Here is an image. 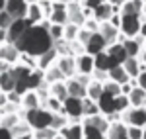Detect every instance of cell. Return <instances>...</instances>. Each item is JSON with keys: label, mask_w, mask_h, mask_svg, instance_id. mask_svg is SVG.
Wrapping results in <instances>:
<instances>
[{"label": "cell", "mask_w": 146, "mask_h": 139, "mask_svg": "<svg viewBox=\"0 0 146 139\" xmlns=\"http://www.w3.org/2000/svg\"><path fill=\"white\" fill-rule=\"evenodd\" d=\"M123 69L127 71V75H129L131 79H138V75L144 71V65L140 63V59H138V57H129L123 63Z\"/></svg>", "instance_id": "cell-16"}, {"label": "cell", "mask_w": 146, "mask_h": 139, "mask_svg": "<svg viewBox=\"0 0 146 139\" xmlns=\"http://www.w3.org/2000/svg\"><path fill=\"white\" fill-rule=\"evenodd\" d=\"M107 55H109V61H111V69L121 67L125 61L129 59V57H127V53H125V47L121 45V43H113V45H109Z\"/></svg>", "instance_id": "cell-9"}, {"label": "cell", "mask_w": 146, "mask_h": 139, "mask_svg": "<svg viewBox=\"0 0 146 139\" xmlns=\"http://www.w3.org/2000/svg\"><path fill=\"white\" fill-rule=\"evenodd\" d=\"M100 34L103 35V37L107 39V43H111V45L115 43V39H119V37H121L119 30H117V28H113L109 22H105V24H101V26H100Z\"/></svg>", "instance_id": "cell-22"}, {"label": "cell", "mask_w": 146, "mask_h": 139, "mask_svg": "<svg viewBox=\"0 0 146 139\" xmlns=\"http://www.w3.org/2000/svg\"><path fill=\"white\" fill-rule=\"evenodd\" d=\"M56 55H58V53H56L55 47H53L51 51H47V53H43V55H41V57H37V69L45 73V71L51 67V63L56 59Z\"/></svg>", "instance_id": "cell-24"}, {"label": "cell", "mask_w": 146, "mask_h": 139, "mask_svg": "<svg viewBox=\"0 0 146 139\" xmlns=\"http://www.w3.org/2000/svg\"><path fill=\"white\" fill-rule=\"evenodd\" d=\"M100 106L98 102H94L90 98H84V116L86 118H92V116H100Z\"/></svg>", "instance_id": "cell-34"}, {"label": "cell", "mask_w": 146, "mask_h": 139, "mask_svg": "<svg viewBox=\"0 0 146 139\" xmlns=\"http://www.w3.org/2000/svg\"><path fill=\"white\" fill-rule=\"evenodd\" d=\"M109 81L117 82V84H127V82H131V77L127 75V71L121 65V67H115V69L109 71Z\"/></svg>", "instance_id": "cell-26"}, {"label": "cell", "mask_w": 146, "mask_h": 139, "mask_svg": "<svg viewBox=\"0 0 146 139\" xmlns=\"http://www.w3.org/2000/svg\"><path fill=\"white\" fill-rule=\"evenodd\" d=\"M56 67L62 71V75L64 77H74V73H76V59H72V57H68V55H64V57H60L58 59V63H56Z\"/></svg>", "instance_id": "cell-19"}, {"label": "cell", "mask_w": 146, "mask_h": 139, "mask_svg": "<svg viewBox=\"0 0 146 139\" xmlns=\"http://www.w3.org/2000/svg\"><path fill=\"white\" fill-rule=\"evenodd\" d=\"M49 34H51V37L53 39H62L64 37V26H56V24H51L49 26Z\"/></svg>", "instance_id": "cell-41"}, {"label": "cell", "mask_w": 146, "mask_h": 139, "mask_svg": "<svg viewBox=\"0 0 146 139\" xmlns=\"http://www.w3.org/2000/svg\"><path fill=\"white\" fill-rule=\"evenodd\" d=\"M76 69H78V75H94V71H96V65H94V57L88 55V53H84V55H80L76 59Z\"/></svg>", "instance_id": "cell-14"}, {"label": "cell", "mask_w": 146, "mask_h": 139, "mask_svg": "<svg viewBox=\"0 0 146 139\" xmlns=\"http://www.w3.org/2000/svg\"><path fill=\"white\" fill-rule=\"evenodd\" d=\"M8 71H10V63H6V61L0 59V75L2 73H8Z\"/></svg>", "instance_id": "cell-53"}, {"label": "cell", "mask_w": 146, "mask_h": 139, "mask_svg": "<svg viewBox=\"0 0 146 139\" xmlns=\"http://www.w3.org/2000/svg\"><path fill=\"white\" fill-rule=\"evenodd\" d=\"M60 135H64L66 139H84V126H64L58 131Z\"/></svg>", "instance_id": "cell-23"}, {"label": "cell", "mask_w": 146, "mask_h": 139, "mask_svg": "<svg viewBox=\"0 0 146 139\" xmlns=\"http://www.w3.org/2000/svg\"><path fill=\"white\" fill-rule=\"evenodd\" d=\"M0 139H14V135H12V131L8 128H2L0 126Z\"/></svg>", "instance_id": "cell-50"}, {"label": "cell", "mask_w": 146, "mask_h": 139, "mask_svg": "<svg viewBox=\"0 0 146 139\" xmlns=\"http://www.w3.org/2000/svg\"><path fill=\"white\" fill-rule=\"evenodd\" d=\"M113 14H117V12L113 10V4L103 2L100 8H96V10H94V18H96L100 24H105V22H109V18H111Z\"/></svg>", "instance_id": "cell-20"}, {"label": "cell", "mask_w": 146, "mask_h": 139, "mask_svg": "<svg viewBox=\"0 0 146 139\" xmlns=\"http://www.w3.org/2000/svg\"><path fill=\"white\" fill-rule=\"evenodd\" d=\"M64 114H66L68 118H80V116H84V100L68 96L66 100H64Z\"/></svg>", "instance_id": "cell-10"}, {"label": "cell", "mask_w": 146, "mask_h": 139, "mask_svg": "<svg viewBox=\"0 0 146 139\" xmlns=\"http://www.w3.org/2000/svg\"><path fill=\"white\" fill-rule=\"evenodd\" d=\"M0 90L4 94L12 92V90H16V81H14V77H12V73H2L0 75Z\"/></svg>", "instance_id": "cell-29"}, {"label": "cell", "mask_w": 146, "mask_h": 139, "mask_svg": "<svg viewBox=\"0 0 146 139\" xmlns=\"http://www.w3.org/2000/svg\"><path fill=\"white\" fill-rule=\"evenodd\" d=\"M49 22L56 24V26H66L68 24V4L66 2H60V0L53 2V16L49 18Z\"/></svg>", "instance_id": "cell-6"}, {"label": "cell", "mask_w": 146, "mask_h": 139, "mask_svg": "<svg viewBox=\"0 0 146 139\" xmlns=\"http://www.w3.org/2000/svg\"><path fill=\"white\" fill-rule=\"evenodd\" d=\"M20 57H22V51L16 45H12V43L0 45V59H2V61H6V63H16Z\"/></svg>", "instance_id": "cell-17"}, {"label": "cell", "mask_w": 146, "mask_h": 139, "mask_svg": "<svg viewBox=\"0 0 146 139\" xmlns=\"http://www.w3.org/2000/svg\"><path fill=\"white\" fill-rule=\"evenodd\" d=\"M84 28H86L88 32H92V34L100 32V24H98V20H96V18H88V20H86V24H84Z\"/></svg>", "instance_id": "cell-45"}, {"label": "cell", "mask_w": 146, "mask_h": 139, "mask_svg": "<svg viewBox=\"0 0 146 139\" xmlns=\"http://www.w3.org/2000/svg\"><path fill=\"white\" fill-rule=\"evenodd\" d=\"M107 2H109V4H113V6H123L127 0H107Z\"/></svg>", "instance_id": "cell-55"}, {"label": "cell", "mask_w": 146, "mask_h": 139, "mask_svg": "<svg viewBox=\"0 0 146 139\" xmlns=\"http://www.w3.org/2000/svg\"><path fill=\"white\" fill-rule=\"evenodd\" d=\"M31 28V22L27 20V18H22V20H14V24H12L10 28H8V43H12V45H16V41L22 37L27 30Z\"/></svg>", "instance_id": "cell-5"}, {"label": "cell", "mask_w": 146, "mask_h": 139, "mask_svg": "<svg viewBox=\"0 0 146 139\" xmlns=\"http://www.w3.org/2000/svg\"><path fill=\"white\" fill-rule=\"evenodd\" d=\"M103 2H107V0H84V8L90 10V12H94L96 8H100Z\"/></svg>", "instance_id": "cell-46"}, {"label": "cell", "mask_w": 146, "mask_h": 139, "mask_svg": "<svg viewBox=\"0 0 146 139\" xmlns=\"http://www.w3.org/2000/svg\"><path fill=\"white\" fill-rule=\"evenodd\" d=\"M12 24H14V18H12L8 12H0V30H8Z\"/></svg>", "instance_id": "cell-42"}, {"label": "cell", "mask_w": 146, "mask_h": 139, "mask_svg": "<svg viewBox=\"0 0 146 139\" xmlns=\"http://www.w3.org/2000/svg\"><path fill=\"white\" fill-rule=\"evenodd\" d=\"M138 59H140V63H142V65L146 67V49H142V51H140V55H138Z\"/></svg>", "instance_id": "cell-54"}, {"label": "cell", "mask_w": 146, "mask_h": 139, "mask_svg": "<svg viewBox=\"0 0 146 139\" xmlns=\"http://www.w3.org/2000/svg\"><path fill=\"white\" fill-rule=\"evenodd\" d=\"M84 124H90L94 128H98L100 131L103 133H107V129H109V122H107V118L105 116H92V118H86V122Z\"/></svg>", "instance_id": "cell-31"}, {"label": "cell", "mask_w": 146, "mask_h": 139, "mask_svg": "<svg viewBox=\"0 0 146 139\" xmlns=\"http://www.w3.org/2000/svg\"><path fill=\"white\" fill-rule=\"evenodd\" d=\"M101 94H103V82L100 81H92L88 84V98L94 100V102H98L101 98Z\"/></svg>", "instance_id": "cell-32"}, {"label": "cell", "mask_w": 146, "mask_h": 139, "mask_svg": "<svg viewBox=\"0 0 146 139\" xmlns=\"http://www.w3.org/2000/svg\"><path fill=\"white\" fill-rule=\"evenodd\" d=\"M64 79H66V77L62 75V71L58 69L56 65H51V67L45 71V81L49 82V84H55V82H62Z\"/></svg>", "instance_id": "cell-27"}, {"label": "cell", "mask_w": 146, "mask_h": 139, "mask_svg": "<svg viewBox=\"0 0 146 139\" xmlns=\"http://www.w3.org/2000/svg\"><path fill=\"white\" fill-rule=\"evenodd\" d=\"M53 116L55 114L45 110V108H35V110H27L25 112V122L33 129H45V128H51Z\"/></svg>", "instance_id": "cell-2"}, {"label": "cell", "mask_w": 146, "mask_h": 139, "mask_svg": "<svg viewBox=\"0 0 146 139\" xmlns=\"http://www.w3.org/2000/svg\"><path fill=\"white\" fill-rule=\"evenodd\" d=\"M14 139H33V135L29 133V135H22V137H14Z\"/></svg>", "instance_id": "cell-57"}, {"label": "cell", "mask_w": 146, "mask_h": 139, "mask_svg": "<svg viewBox=\"0 0 146 139\" xmlns=\"http://www.w3.org/2000/svg\"><path fill=\"white\" fill-rule=\"evenodd\" d=\"M142 2H146V0H142Z\"/></svg>", "instance_id": "cell-62"}, {"label": "cell", "mask_w": 146, "mask_h": 139, "mask_svg": "<svg viewBox=\"0 0 146 139\" xmlns=\"http://www.w3.org/2000/svg\"><path fill=\"white\" fill-rule=\"evenodd\" d=\"M27 8H29V4L25 0H8V4H6V12L14 20L27 18Z\"/></svg>", "instance_id": "cell-8"}, {"label": "cell", "mask_w": 146, "mask_h": 139, "mask_svg": "<svg viewBox=\"0 0 146 139\" xmlns=\"http://www.w3.org/2000/svg\"><path fill=\"white\" fill-rule=\"evenodd\" d=\"M140 16H123L121 14V28L119 32L127 37H136L140 32Z\"/></svg>", "instance_id": "cell-3"}, {"label": "cell", "mask_w": 146, "mask_h": 139, "mask_svg": "<svg viewBox=\"0 0 146 139\" xmlns=\"http://www.w3.org/2000/svg\"><path fill=\"white\" fill-rule=\"evenodd\" d=\"M86 12L82 6H78L76 2H70L68 4V24H74V26H84L86 24Z\"/></svg>", "instance_id": "cell-11"}, {"label": "cell", "mask_w": 146, "mask_h": 139, "mask_svg": "<svg viewBox=\"0 0 146 139\" xmlns=\"http://www.w3.org/2000/svg\"><path fill=\"white\" fill-rule=\"evenodd\" d=\"M98 106H100V112L103 114L105 118H111L115 112V96H109L107 92L101 94V98L98 100Z\"/></svg>", "instance_id": "cell-15"}, {"label": "cell", "mask_w": 146, "mask_h": 139, "mask_svg": "<svg viewBox=\"0 0 146 139\" xmlns=\"http://www.w3.org/2000/svg\"><path fill=\"white\" fill-rule=\"evenodd\" d=\"M41 18H43L41 6L39 4H29V8H27V20L31 22V26H39Z\"/></svg>", "instance_id": "cell-33"}, {"label": "cell", "mask_w": 146, "mask_h": 139, "mask_svg": "<svg viewBox=\"0 0 146 139\" xmlns=\"http://www.w3.org/2000/svg\"><path fill=\"white\" fill-rule=\"evenodd\" d=\"M10 131H12V135H14V137L29 135V131H31V126H29L27 122H23V124H20V122H18V124H16V126H14V128H12Z\"/></svg>", "instance_id": "cell-38"}, {"label": "cell", "mask_w": 146, "mask_h": 139, "mask_svg": "<svg viewBox=\"0 0 146 139\" xmlns=\"http://www.w3.org/2000/svg\"><path fill=\"white\" fill-rule=\"evenodd\" d=\"M105 139H129V126L123 122H113L109 124L107 137Z\"/></svg>", "instance_id": "cell-13"}, {"label": "cell", "mask_w": 146, "mask_h": 139, "mask_svg": "<svg viewBox=\"0 0 146 139\" xmlns=\"http://www.w3.org/2000/svg\"><path fill=\"white\" fill-rule=\"evenodd\" d=\"M58 135V131L53 128H45V129H35L33 131V139H55Z\"/></svg>", "instance_id": "cell-37"}, {"label": "cell", "mask_w": 146, "mask_h": 139, "mask_svg": "<svg viewBox=\"0 0 146 139\" xmlns=\"http://www.w3.org/2000/svg\"><path fill=\"white\" fill-rule=\"evenodd\" d=\"M64 124H66L64 116H60V114H55V116H53V124H51V128L56 129V131H60V129L64 128Z\"/></svg>", "instance_id": "cell-43"}, {"label": "cell", "mask_w": 146, "mask_h": 139, "mask_svg": "<svg viewBox=\"0 0 146 139\" xmlns=\"http://www.w3.org/2000/svg\"><path fill=\"white\" fill-rule=\"evenodd\" d=\"M123 124L136 126V128H146V106H142V108H129L125 112Z\"/></svg>", "instance_id": "cell-4"}, {"label": "cell", "mask_w": 146, "mask_h": 139, "mask_svg": "<svg viewBox=\"0 0 146 139\" xmlns=\"http://www.w3.org/2000/svg\"><path fill=\"white\" fill-rule=\"evenodd\" d=\"M142 139H146V128H144V135H142Z\"/></svg>", "instance_id": "cell-60"}, {"label": "cell", "mask_w": 146, "mask_h": 139, "mask_svg": "<svg viewBox=\"0 0 146 139\" xmlns=\"http://www.w3.org/2000/svg\"><path fill=\"white\" fill-rule=\"evenodd\" d=\"M94 65H96V71L109 73V71H111V61H109L107 51H103V53H100V55H96V57H94Z\"/></svg>", "instance_id": "cell-28"}, {"label": "cell", "mask_w": 146, "mask_h": 139, "mask_svg": "<svg viewBox=\"0 0 146 139\" xmlns=\"http://www.w3.org/2000/svg\"><path fill=\"white\" fill-rule=\"evenodd\" d=\"M129 108H131L129 96H125V94H119V96H115V112H117V114H125Z\"/></svg>", "instance_id": "cell-35"}, {"label": "cell", "mask_w": 146, "mask_h": 139, "mask_svg": "<svg viewBox=\"0 0 146 139\" xmlns=\"http://www.w3.org/2000/svg\"><path fill=\"white\" fill-rule=\"evenodd\" d=\"M136 84H138L142 90H146V73H140V75H138V79H136Z\"/></svg>", "instance_id": "cell-51"}, {"label": "cell", "mask_w": 146, "mask_h": 139, "mask_svg": "<svg viewBox=\"0 0 146 139\" xmlns=\"http://www.w3.org/2000/svg\"><path fill=\"white\" fill-rule=\"evenodd\" d=\"M55 139H66V137H64V135H60V133H58V135H56Z\"/></svg>", "instance_id": "cell-59"}, {"label": "cell", "mask_w": 146, "mask_h": 139, "mask_svg": "<svg viewBox=\"0 0 146 139\" xmlns=\"http://www.w3.org/2000/svg\"><path fill=\"white\" fill-rule=\"evenodd\" d=\"M109 24H111L113 28L119 30V28H121V14H113L111 18H109Z\"/></svg>", "instance_id": "cell-49"}, {"label": "cell", "mask_w": 146, "mask_h": 139, "mask_svg": "<svg viewBox=\"0 0 146 139\" xmlns=\"http://www.w3.org/2000/svg\"><path fill=\"white\" fill-rule=\"evenodd\" d=\"M138 35H140L142 39H146V18L140 22V32H138Z\"/></svg>", "instance_id": "cell-52"}, {"label": "cell", "mask_w": 146, "mask_h": 139, "mask_svg": "<svg viewBox=\"0 0 146 139\" xmlns=\"http://www.w3.org/2000/svg\"><path fill=\"white\" fill-rule=\"evenodd\" d=\"M105 47H107V39L100 32H96V34H92L90 41L86 43V53L92 55V57H96V55H100V53L105 51Z\"/></svg>", "instance_id": "cell-7"}, {"label": "cell", "mask_w": 146, "mask_h": 139, "mask_svg": "<svg viewBox=\"0 0 146 139\" xmlns=\"http://www.w3.org/2000/svg\"><path fill=\"white\" fill-rule=\"evenodd\" d=\"M6 4H8V0H0V12L6 10Z\"/></svg>", "instance_id": "cell-56"}, {"label": "cell", "mask_w": 146, "mask_h": 139, "mask_svg": "<svg viewBox=\"0 0 146 139\" xmlns=\"http://www.w3.org/2000/svg\"><path fill=\"white\" fill-rule=\"evenodd\" d=\"M142 0H127L121 6V14L123 16H142Z\"/></svg>", "instance_id": "cell-18"}, {"label": "cell", "mask_w": 146, "mask_h": 139, "mask_svg": "<svg viewBox=\"0 0 146 139\" xmlns=\"http://www.w3.org/2000/svg\"><path fill=\"white\" fill-rule=\"evenodd\" d=\"M90 37H92V32H88L86 28H82V30H80L78 41H80V43H84V47H86V43H88V41H90Z\"/></svg>", "instance_id": "cell-47"}, {"label": "cell", "mask_w": 146, "mask_h": 139, "mask_svg": "<svg viewBox=\"0 0 146 139\" xmlns=\"http://www.w3.org/2000/svg\"><path fill=\"white\" fill-rule=\"evenodd\" d=\"M6 96H8V102H10V104H20V102H22V94H18L16 90L8 92Z\"/></svg>", "instance_id": "cell-48"}, {"label": "cell", "mask_w": 146, "mask_h": 139, "mask_svg": "<svg viewBox=\"0 0 146 139\" xmlns=\"http://www.w3.org/2000/svg\"><path fill=\"white\" fill-rule=\"evenodd\" d=\"M129 102H131V108H142L146 106V90H142L140 86H135L131 94H129Z\"/></svg>", "instance_id": "cell-21"}, {"label": "cell", "mask_w": 146, "mask_h": 139, "mask_svg": "<svg viewBox=\"0 0 146 139\" xmlns=\"http://www.w3.org/2000/svg\"><path fill=\"white\" fill-rule=\"evenodd\" d=\"M142 16L146 18V2H144V6H142Z\"/></svg>", "instance_id": "cell-58"}, {"label": "cell", "mask_w": 146, "mask_h": 139, "mask_svg": "<svg viewBox=\"0 0 146 139\" xmlns=\"http://www.w3.org/2000/svg\"><path fill=\"white\" fill-rule=\"evenodd\" d=\"M103 92H107L109 96H119L121 94V84H117L113 81H105L103 82Z\"/></svg>", "instance_id": "cell-40"}, {"label": "cell", "mask_w": 146, "mask_h": 139, "mask_svg": "<svg viewBox=\"0 0 146 139\" xmlns=\"http://www.w3.org/2000/svg\"><path fill=\"white\" fill-rule=\"evenodd\" d=\"M84 139H105V133L90 124H84Z\"/></svg>", "instance_id": "cell-36"}, {"label": "cell", "mask_w": 146, "mask_h": 139, "mask_svg": "<svg viewBox=\"0 0 146 139\" xmlns=\"http://www.w3.org/2000/svg\"><path fill=\"white\" fill-rule=\"evenodd\" d=\"M22 104L25 106V110H35V108H41V98H39V94L35 92V90H29V92H25L22 96Z\"/></svg>", "instance_id": "cell-25"}, {"label": "cell", "mask_w": 146, "mask_h": 139, "mask_svg": "<svg viewBox=\"0 0 146 139\" xmlns=\"http://www.w3.org/2000/svg\"><path fill=\"white\" fill-rule=\"evenodd\" d=\"M66 88H68V96H72V98H80V100L88 98V86H84V84L80 81H76V79H68Z\"/></svg>", "instance_id": "cell-12"}, {"label": "cell", "mask_w": 146, "mask_h": 139, "mask_svg": "<svg viewBox=\"0 0 146 139\" xmlns=\"http://www.w3.org/2000/svg\"><path fill=\"white\" fill-rule=\"evenodd\" d=\"M78 34H80L78 26H74V24H66V26H64V39H66V41L78 39Z\"/></svg>", "instance_id": "cell-39"}, {"label": "cell", "mask_w": 146, "mask_h": 139, "mask_svg": "<svg viewBox=\"0 0 146 139\" xmlns=\"http://www.w3.org/2000/svg\"><path fill=\"white\" fill-rule=\"evenodd\" d=\"M55 2H56V0H55ZM60 2H66V0H60Z\"/></svg>", "instance_id": "cell-61"}, {"label": "cell", "mask_w": 146, "mask_h": 139, "mask_svg": "<svg viewBox=\"0 0 146 139\" xmlns=\"http://www.w3.org/2000/svg\"><path fill=\"white\" fill-rule=\"evenodd\" d=\"M51 96H55L58 98L62 104H64V100L68 98V88H66V82H55V84H51Z\"/></svg>", "instance_id": "cell-30"}, {"label": "cell", "mask_w": 146, "mask_h": 139, "mask_svg": "<svg viewBox=\"0 0 146 139\" xmlns=\"http://www.w3.org/2000/svg\"><path fill=\"white\" fill-rule=\"evenodd\" d=\"M142 135H144V128L129 126V139H142Z\"/></svg>", "instance_id": "cell-44"}, {"label": "cell", "mask_w": 146, "mask_h": 139, "mask_svg": "<svg viewBox=\"0 0 146 139\" xmlns=\"http://www.w3.org/2000/svg\"><path fill=\"white\" fill-rule=\"evenodd\" d=\"M49 26H51V24L31 26V28L16 41V47H18L22 53H27V55H31V57H41L43 53L51 51L53 45H55V39L49 34Z\"/></svg>", "instance_id": "cell-1"}]
</instances>
